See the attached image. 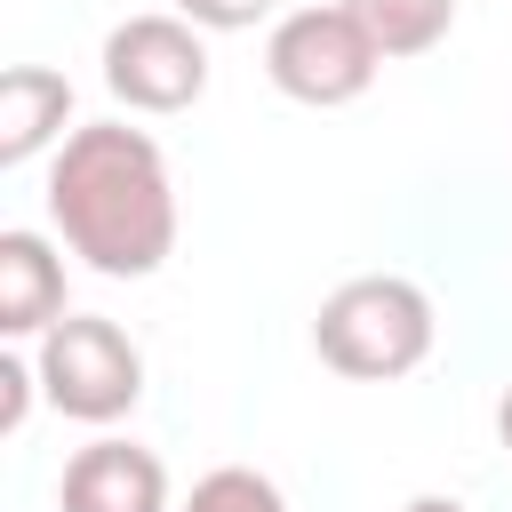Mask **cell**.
I'll return each mask as SVG.
<instances>
[{"label": "cell", "mask_w": 512, "mask_h": 512, "mask_svg": "<svg viewBox=\"0 0 512 512\" xmlns=\"http://www.w3.org/2000/svg\"><path fill=\"white\" fill-rule=\"evenodd\" d=\"M0 384H8V392H0V432H16V424H24V408H32V384H40V368L8 352V360H0Z\"/></svg>", "instance_id": "7c38bea8"}, {"label": "cell", "mask_w": 512, "mask_h": 512, "mask_svg": "<svg viewBox=\"0 0 512 512\" xmlns=\"http://www.w3.org/2000/svg\"><path fill=\"white\" fill-rule=\"evenodd\" d=\"M48 216L64 248L104 280H152L176 256V184L144 128L88 120L56 144L48 168Z\"/></svg>", "instance_id": "6da1fadb"}, {"label": "cell", "mask_w": 512, "mask_h": 512, "mask_svg": "<svg viewBox=\"0 0 512 512\" xmlns=\"http://www.w3.org/2000/svg\"><path fill=\"white\" fill-rule=\"evenodd\" d=\"M496 440H504V456H512V392L496 400Z\"/></svg>", "instance_id": "5bb4252c"}, {"label": "cell", "mask_w": 512, "mask_h": 512, "mask_svg": "<svg viewBox=\"0 0 512 512\" xmlns=\"http://www.w3.org/2000/svg\"><path fill=\"white\" fill-rule=\"evenodd\" d=\"M64 512H168V464L136 440H88L56 488Z\"/></svg>", "instance_id": "8992f818"}, {"label": "cell", "mask_w": 512, "mask_h": 512, "mask_svg": "<svg viewBox=\"0 0 512 512\" xmlns=\"http://www.w3.org/2000/svg\"><path fill=\"white\" fill-rule=\"evenodd\" d=\"M376 40L360 32V16L336 0V8H288L264 40V72L288 104H312V112H336L352 96L376 88Z\"/></svg>", "instance_id": "277c9868"}, {"label": "cell", "mask_w": 512, "mask_h": 512, "mask_svg": "<svg viewBox=\"0 0 512 512\" xmlns=\"http://www.w3.org/2000/svg\"><path fill=\"white\" fill-rule=\"evenodd\" d=\"M440 320H432V296L408 280V272H360L344 288H328L320 320H312V344L336 376L352 384H392L408 368H424Z\"/></svg>", "instance_id": "7a4b0ae2"}, {"label": "cell", "mask_w": 512, "mask_h": 512, "mask_svg": "<svg viewBox=\"0 0 512 512\" xmlns=\"http://www.w3.org/2000/svg\"><path fill=\"white\" fill-rule=\"evenodd\" d=\"M32 368H40L48 408H64L72 424H120V416L144 400V352H136L128 328L104 320V312H64V320L40 336Z\"/></svg>", "instance_id": "3957f363"}, {"label": "cell", "mask_w": 512, "mask_h": 512, "mask_svg": "<svg viewBox=\"0 0 512 512\" xmlns=\"http://www.w3.org/2000/svg\"><path fill=\"white\" fill-rule=\"evenodd\" d=\"M344 8L360 16V32L376 40L384 64H392V56H424V48H440L448 24H456V0H344Z\"/></svg>", "instance_id": "9c48e42d"}, {"label": "cell", "mask_w": 512, "mask_h": 512, "mask_svg": "<svg viewBox=\"0 0 512 512\" xmlns=\"http://www.w3.org/2000/svg\"><path fill=\"white\" fill-rule=\"evenodd\" d=\"M64 120H72V80L48 64H16L0 80V168H24L32 152L64 144Z\"/></svg>", "instance_id": "ba28073f"}, {"label": "cell", "mask_w": 512, "mask_h": 512, "mask_svg": "<svg viewBox=\"0 0 512 512\" xmlns=\"http://www.w3.org/2000/svg\"><path fill=\"white\" fill-rule=\"evenodd\" d=\"M400 512H464L456 496H416V504H400Z\"/></svg>", "instance_id": "4fadbf2b"}, {"label": "cell", "mask_w": 512, "mask_h": 512, "mask_svg": "<svg viewBox=\"0 0 512 512\" xmlns=\"http://www.w3.org/2000/svg\"><path fill=\"white\" fill-rule=\"evenodd\" d=\"M272 8H280V0H176V16L200 24V32H256Z\"/></svg>", "instance_id": "8fae6325"}, {"label": "cell", "mask_w": 512, "mask_h": 512, "mask_svg": "<svg viewBox=\"0 0 512 512\" xmlns=\"http://www.w3.org/2000/svg\"><path fill=\"white\" fill-rule=\"evenodd\" d=\"M64 320V256L40 240V232H0V336L24 344V336H48Z\"/></svg>", "instance_id": "52a82bcc"}, {"label": "cell", "mask_w": 512, "mask_h": 512, "mask_svg": "<svg viewBox=\"0 0 512 512\" xmlns=\"http://www.w3.org/2000/svg\"><path fill=\"white\" fill-rule=\"evenodd\" d=\"M184 512H288V496H280V480H264L256 464H216V472L192 480Z\"/></svg>", "instance_id": "30bf717a"}, {"label": "cell", "mask_w": 512, "mask_h": 512, "mask_svg": "<svg viewBox=\"0 0 512 512\" xmlns=\"http://www.w3.org/2000/svg\"><path fill=\"white\" fill-rule=\"evenodd\" d=\"M104 88L128 112H192L208 96V32L184 16H128L104 32Z\"/></svg>", "instance_id": "5b68a950"}]
</instances>
